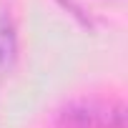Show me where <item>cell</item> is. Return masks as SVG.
I'll return each mask as SVG.
<instances>
[{"instance_id":"obj_1","label":"cell","mask_w":128,"mask_h":128,"mask_svg":"<svg viewBox=\"0 0 128 128\" xmlns=\"http://www.w3.org/2000/svg\"><path fill=\"white\" fill-rule=\"evenodd\" d=\"M58 118L66 128H123V106L80 100L68 106Z\"/></svg>"},{"instance_id":"obj_2","label":"cell","mask_w":128,"mask_h":128,"mask_svg":"<svg viewBox=\"0 0 128 128\" xmlns=\"http://www.w3.org/2000/svg\"><path fill=\"white\" fill-rule=\"evenodd\" d=\"M18 58V30L13 13L5 3H0V83L8 78Z\"/></svg>"}]
</instances>
